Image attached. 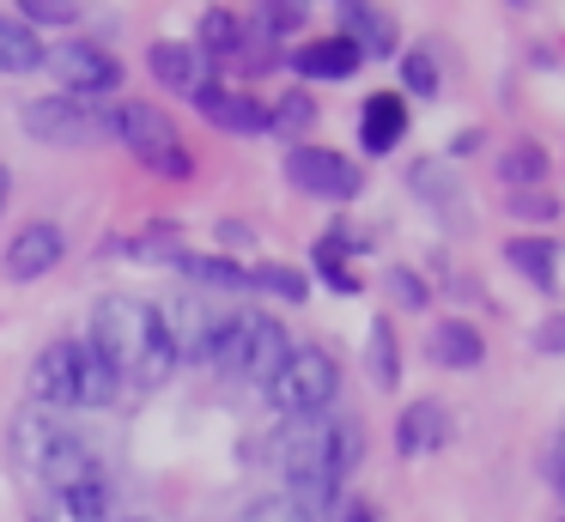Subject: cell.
<instances>
[{
	"label": "cell",
	"mask_w": 565,
	"mask_h": 522,
	"mask_svg": "<svg viewBox=\"0 0 565 522\" xmlns=\"http://www.w3.org/2000/svg\"><path fill=\"white\" fill-rule=\"evenodd\" d=\"M86 347L98 352L104 364H110L122 383H135L140 395H152V388H164L171 383V371H177V340L164 334V322H159V310H152L147 298H98L92 303V334H86Z\"/></svg>",
	"instance_id": "obj_1"
},
{
	"label": "cell",
	"mask_w": 565,
	"mask_h": 522,
	"mask_svg": "<svg viewBox=\"0 0 565 522\" xmlns=\"http://www.w3.org/2000/svg\"><path fill=\"white\" fill-rule=\"evenodd\" d=\"M359 449H365V437H359L353 419H292L280 432V444H274V468L286 473V486H292V504H305L310 516L317 510H329L334 498H341L347 473L359 468Z\"/></svg>",
	"instance_id": "obj_2"
},
{
	"label": "cell",
	"mask_w": 565,
	"mask_h": 522,
	"mask_svg": "<svg viewBox=\"0 0 565 522\" xmlns=\"http://www.w3.org/2000/svg\"><path fill=\"white\" fill-rule=\"evenodd\" d=\"M122 395V376L86 347V340H55L31 364V407L67 413V407H110Z\"/></svg>",
	"instance_id": "obj_3"
},
{
	"label": "cell",
	"mask_w": 565,
	"mask_h": 522,
	"mask_svg": "<svg viewBox=\"0 0 565 522\" xmlns=\"http://www.w3.org/2000/svg\"><path fill=\"white\" fill-rule=\"evenodd\" d=\"M286 352H292V340H286V328L274 322V316L220 310L207 328V340H201V352H195V364H213V371H225V376H249V383L268 388V376L286 364Z\"/></svg>",
	"instance_id": "obj_4"
},
{
	"label": "cell",
	"mask_w": 565,
	"mask_h": 522,
	"mask_svg": "<svg viewBox=\"0 0 565 522\" xmlns=\"http://www.w3.org/2000/svg\"><path fill=\"white\" fill-rule=\"evenodd\" d=\"M13 461L31 473V480L50 486V498L98 473V461H92L86 437L67 432L62 413H43V407H25V413L13 419Z\"/></svg>",
	"instance_id": "obj_5"
},
{
	"label": "cell",
	"mask_w": 565,
	"mask_h": 522,
	"mask_svg": "<svg viewBox=\"0 0 565 522\" xmlns=\"http://www.w3.org/2000/svg\"><path fill=\"white\" fill-rule=\"evenodd\" d=\"M334 395H341V364L322 347H292L286 364L268 376V401L286 419H322L334 407Z\"/></svg>",
	"instance_id": "obj_6"
},
{
	"label": "cell",
	"mask_w": 565,
	"mask_h": 522,
	"mask_svg": "<svg viewBox=\"0 0 565 522\" xmlns=\"http://www.w3.org/2000/svg\"><path fill=\"white\" fill-rule=\"evenodd\" d=\"M286 182L298 194H317V201H359L365 189V170L353 158L329 152V146H292L286 152Z\"/></svg>",
	"instance_id": "obj_7"
},
{
	"label": "cell",
	"mask_w": 565,
	"mask_h": 522,
	"mask_svg": "<svg viewBox=\"0 0 565 522\" xmlns=\"http://www.w3.org/2000/svg\"><path fill=\"white\" fill-rule=\"evenodd\" d=\"M104 128H110L116 140H122L128 152L140 158V164H159L171 146H183V140H177V128H171V116H164L159 104H147V97H128V104H116L110 116H104Z\"/></svg>",
	"instance_id": "obj_8"
},
{
	"label": "cell",
	"mask_w": 565,
	"mask_h": 522,
	"mask_svg": "<svg viewBox=\"0 0 565 522\" xmlns=\"http://www.w3.org/2000/svg\"><path fill=\"white\" fill-rule=\"evenodd\" d=\"M43 67L62 79V97H86V92H110L122 79V61L110 55L104 43H62Z\"/></svg>",
	"instance_id": "obj_9"
},
{
	"label": "cell",
	"mask_w": 565,
	"mask_h": 522,
	"mask_svg": "<svg viewBox=\"0 0 565 522\" xmlns=\"http://www.w3.org/2000/svg\"><path fill=\"white\" fill-rule=\"evenodd\" d=\"M19 116H25V134H38L43 146H86L92 134H98L92 109L74 104V97H38V104H25Z\"/></svg>",
	"instance_id": "obj_10"
},
{
	"label": "cell",
	"mask_w": 565,
	"mask_h": 522,
	"mask_svg": "<svg viewBox=\"0 0 565 522\" xmlns=\"http://www.w3.org/2000/svg\"><path fill=\"white\" fill-rule=\"evenodd\" d=\"M67 255V237L62 225H50V219H31V225H19V237L7 243V279H43L55 274Z\"/></svg>",
	"instance_id": "obj_11"
},
{
	"label": "cell",
	"mask_w": 565,
	"mask_h": 522,
	"mask_svg": "<svg viewBox=\"0 0 565 522\" xmlns=\"http://www.w3.org/2000/svg\"><path fill=\"white\" fill-rule=\"evenodd\" d=\"M450 444V413H444V401H407L402 419H395V449L402 456H438V449Z\"/></svg>",
	"instance_id": "obj_12"
},
{
	"label": "cell",
	"mask_w": 565,
	"mask_h": 522,
	"mask_svg": "<svg viewBox=\"0 0 565 522\" xmlns=\"http://www.w3.org/2000/svg\"><path fill=\"white\" fill-rule=\"evenodd\" d=\"M147 67H152V79H159L164 92H189V97L213 79V61L201 55L195 43H152L147 49Z\"/></svg>",
	"instance_id": "obj_13"
},
{
	"label": "cell",
	"mask_w": 565,
	"mask_h": 522,
	"mask_svg": "<svg viewBox=\"0 0 565 522\" xmlns=\"http://www.w3.org/2000/svg\"><path fill=\"white\" fill-rule=\"evenodd\" d=\"M195 109L225 134H268V109H262L256 97H244V92H225L220 79H207L195 92Z\"/></svg>",
	"instance_id": "obj_14"
},
{
	"label": "cell",
	"mask_w": 565,
	"mask_h": 522,
	"mask_svg": "<svg viewBox=\"0 0 565 522\" xmlns=\"http://www.w3.org/2000/svg\"><path fill=\"white\" fill-rule=\"evenodd\" d=\"M402 134H407V97L402 92L365 97V109H359V146H365L371 158H383V152L402 146Z\"/></svg>",
	"instance_id": "obj_15"
},
{
	"label": "cell",
	"mask_w": 565,
	"mask_h": 522,
	"mask_svg": "<svg viewBox=\"0 0 565 522\" xmlns=\"http://www.w3.org/2000/svg\"><path fill=\"white\" fill-rule=\"evenodd\" d=\"M426 352H431V364H444V371H480V359H487V340H480L475 322H462V316H444V322H431Z\"/></svg>",
	"instance_id": "obj_16"
},
{
	"label": "cell",
	"mask_w": 565,
	"mask_h": 522,
	"mask_svg": "<svg viewBox=\"0 0 565 522\" xmlns=\"http://www.w3.org/2000/svg\"><path fill=\"white\" fill-rule=\"evenodd\" d=\"M359 67H365V55H359L341 31H334V36H310V43L292 55L298 79H353Z\"/></svg>",
	"instance_id": "obj_17"
},
{
	"label": "cell",
	"mask_w": 565,
	"mask_h": 522,
	"mask_svg": "<svg viewBox=\"0 0 565 522\" xmlns=\"http://www.w3.org/2000/svg\"><path fill=\"white\" fill-rule=\"evenodd\" d=\"M334 12H341V36H347V43H353L365 61L395 55V19H390V12L359 7V0H347V7H334Z\"/></svg>",
	"instance_id": "obj_18"
},
{
	"label": "cell",
	"mask_w": 565,
	"mask_h": 522,
	"mask_svg": "<svg viewBox=\"0 0 565 522\" xmlns=\"http://www.w3.org/2000/svg\"><path fill=\"white\" fill-rule=\"evenodd\" d=\"M504 262H511L535 291H559V243L553 237H511L504 243Z\"/></svg>",
	"instance_id": "obj_19"
},
{
	"label": "cell",
	"mask_w": 565,
	"mask_h": 522,
	"mask_svg": "<svg viewBox=\"0 0 565 522\" xmlns=\"http://www.w3.org/2000/svg\"><path fill=\"white\" fill-rule=\"evenodd\" d=\"M43 61H50L43 36L31 31L25 19H13V12H0V73H38Z\"/></svg>",
	"instance_id": "obj_20"
},
{
	"label": "cell",
	"mask_w": 565,
	"mask_h": 522,
	"mask_svg": "<svg viewBox=\"0 0 565 522\" xmlns=\"http://www.w3.org/2000/svg\"><path fill=\"white\" fill-rule=\"evenodd\" d=\"M407 182H414V189L426 194V201L438 206L444 219H450V225H462V182L450 177V164H444V158H426V164H414V170H407Z\"/></svg>",
	"instance_id": "obj_21"
},
{
	"label": "cell",
	"mask_w": 565,
	"mask_h": 522,
	"mask_svg": "<svg viewBox=\"0 0 565 522\" xmlns=\"http://www.w3.org/2000/svg\"><path fill=\"white\" fill-rule=\"evenodd\" d=\"M195 49L213 61V67H220V61H232L237 49H244V24H237V12H225V7H207V12H201Z\"/></svg>",
	"instance_id": "obj_22"
},
{
	"label": "cell",
	"mask_w": 565,
	"mask_h": 522,
	"mask_svg": "<svg viewBox=\"0 0 565 522\" xmlns=\"http://www.w3.org/2000/svg\"><path fill=\"white\" fill-rule=\"evenodd\" d=\"M171 262L183 267L189 279H201V286H220V291H249V267L225 262V255H195V249H177Z\"/></svg>",
	"instance_id": "obj_23"
},
{
	"label": "cell",
	"mask_w": 565,
	"mask_h": 522,
	"mask_svg": "<svg viewBox=\"0 0 565 522\" xmlns=\"http://www.w3.org/2000/svg\"><path fill=\"white\" fill-rule=\"evenodd\" d=\"M365 364H371V383H377V388H395V383H402V347H395L390 316H377V322H371V334H365Z\"/></svg>",
	"instance_id": "obj_24"
},
{
	"label": "cell",
	"mask_w": 565,
	"mask_h": 522,
	"mask_svg": "<svg viewBox=\"0 0 565 522\" xmlns=\"http://www.w3.org/2000/svg\"><path fill=\"white\" fill-rule=\"evenodd\" d=\"M249 291H274L280 303H305V298H310V279L298 274V267L262 262V267H249Z\"/></svg>",
	"instance_id": "obj_25"
},
{
	"label": "cell",
	"mask_w": 565,
	"mask_h": 522,
	"mask_svg": "<svg viewBox=\"0 0 565 522\" xmlns=\"http://www.w3.org/2000/svg\"><path fill=\"white\" fill-rule=\"evenodd\" d=\"M499 177L511 182L516 194H529V182H541V177H547V152H541L535 140H516L511 152L499 158Z\"/></svg>",
	"instance_id": "obj_26"
},
{
	"label": "cell",
	"mask_w": 565,
	"mask_h": 522,
	"mask_svg": "<svg viewBox=\"0 0 565 522\" xmlns=\"http://www.w3.org/2000/svg\"><path fill=\"white\" fill-rule=\"evenodd\" d=\"M310 121H317V97H310V92H286L280 104L268 109V128L274 134H305Z\"/></svg>",
	"instance_id": "obj_27"
},
{
	"label": "cell",
	"mask_w": 565,
	"mask_h": 522,
	"mask_svg": "<svg viewBox=\"0 0 565 522\" xmlns=\"http://www.w3.org/2000/svg\"><path fill=\"white\" fill-rule=\"evenodd\" d=\"M438 92V61L431 49H407L402 55V97H431Z\"/></svg>",
	"instance_id": "obj_28"
},
{
	"label": "cell",
	"mask_w": 565,
	"mask_h": 522,
	"mask_svg": "<svg viewBox=\"0 0 565 522\" xmlns=\"http://www.w3.org/2000/svg\"><path fill=\"white\" fill-rule=\"evenodd\" d=\"M305 19H310V7H298V0H274V7H256V36L262 43H268V36H292Z\"/></svg>",
	"instance_id": "obj_29"
},
{
	"label": "cell",
	"mask_w": 565,
	"mask_h": 522,
	"mask_svg": "<svg viewBox=\"0 0 565 522\" xmlns=\"http://www.w3.org/2000/svg\"><path fill=\"white\" fill-rule=\"evenodd\" d=\"M13 19H25L31 31H38V24H74L79 7H74V0H19Z\"/></svg>",
	"instance_id": "obj_30"
},
{
	"label": "cell",
	"mask_w": 565,
	"mask_h": 522,
	"mask_svg": "<svg viewBox=\"0 0 565 522\" xmlns=\"http://www.w3.org/2000/svg\"><path fill=\"white\" fill-rule=\"evenodd\" d=\"M383 291H390V298L402 303V310H426V303H431L426 279H419V274H407V267H390V274H383Z\"/></svg>",
	"instance_id": "obj_31"
},
{
	"label": "cell",
	"mask_w": 565,
	"mask_h": 522,
	"mask_svg": "<svg viewBox=\"0 0 565 522\" xmlns=\"http://www.w3.org/2000/svg\"><path fill=\"white\" fill-rule=\"evenodd\" d=\"M237 522H317V516L305 504H292V498H256Z\"/></svg>",
	"instance_id": "obj_32"
},
{
	"label": "cell",
	"mask_w": 565,
	"mask_h": 522,
	"mask_svg": "<svg viewBox=\"0 0 565 522\" xmlns=\"http://www.w3.org/2000/svg\"><path fill=\"white\" fill-rule=\"evenodd\" d=\"M504 213L511 219H535V225H547V219H559V201H553V194H511V206H504Z\"/></svg>",
	"instance_id": "obj_33"
},
{
	"label": "cell",
	"mask_w": 565,
	"mask_h": 522,
	"mask_svg": "<svg viewBox=\"0 0 565 522\" xmlns=\"http://www.w3.org/2000/svg\"><path fill=\"white\" fill-rule=\"evenodd\" d=\"M535 352H547V359H565V310H553L547 322L535 328Z\"/></svg>",
	"instance_id": "obj_34"
},
{
	"label": "cell",
	"mask_w": 565,
	"mask_h": 522,
	"mask_svg": "<svg viewBox=\"0 0 565 522\" xmlns=\"http://www.w3.org/2000/svg\"><path fill=\"white\" fill-rule=\"evenodd\" d=\"M152 177H171V182H183V177H195V152L189 146H171V152L159 158V164H147Z\"/></svg>",
	"instance_id": "obj_35"
},
{
	"label": "cell",
	"mask_w": 565,
	"mask_h": 522,
	"mask_svg": "<svg viewBox=\"0 0 565 522\" xmlns=\"http://www.w3.org/2000/svg\"><path fill=\"white\" fill-rule=\"evenodd\" d=\"M347 522H377V510H371V504H353V510H347Z\"/></svg>",
	"instance_id": "obj_36"
},
{
	"label": "cell",
	"mask_w": 565,
	"mask_h": 522,
	"mask_svg": "<svg viewBox=\"0 0 565 522\" xmlns=\"http://www.w3.org/2000/svg\"><path fill=\"white\" fill-rule=\"evenodd\" d=\"M7 194H13V170L0 164V206H7Z\"/></svg>",
	"instance_id": "obj_37"
},
{
	"label": "cell",
	"mask_w": 565,
	"mask_h": 522,
	"mask_svg": "<svg viewBox=\"0 0 565 522\" xmlns=\"http://www.w3.org/2000/svg\"><path fill=\"white\" fill-rule=\"evenodd\" d=\"M128 522H147V516H128Z\"/></svg>",
	"instance_id": "obj_38"
}]
</instances>
